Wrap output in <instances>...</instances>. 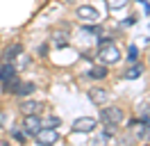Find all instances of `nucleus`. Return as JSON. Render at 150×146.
I'll list each match as a JSON object with an SVG mask.
<instances>
[{"label":"nucleus","mask_w":150,"mask_h":146,"mask_svg":"<svg viewBox=\"0 0 150 146\" xmlns=\"http://www.w3.org/2000/svg\"><path fill=\"white\" fill-rule=\"evenodd\" d=\"M98 59L103 64H116L121 59V53H118V48L116 44H112V39L109 36H105L103 41H100V48H98Z\"/></svg>","instance_id":"1"},{"label":"nucleus","mask_w":150,"mask_h":146,"mask_svg":"<svg viewBox=\"0 0 150 146\" xmlns=\"http://www.w3.org/2000/svg\"><path fill=\"white\" fill-rule=\"evenodd\" d=\"M34 137H37V144H41V146H52V144L59 142V132H57V128H41Z\"/></svg>","instance_id":"2"},{"label":"nucleus","mask_w":150,"mask_h":146,"mask_svg":"<svg viewBox=\"0 0 150 146\" xmlns=\"http://www.w3.org/2000/svg\"><path fill=\"white\" fill-rule=\"evenodd\" d=\"M100 121L103 123H114V126H118L123 121V110L116 107V105H112V107H103V112H100Z\"/></svg>","instance_id":"3"},{"label":"nucleus","mask_w":150,"mask_h":146,"mask_svg":"<svg viewBox=\"0 0 150 146\" xmlns=\"http://www.w3.org/2000/svg\"><path fill=\"white\" fill-rule=\"evenodd\" d=\"M75 16L80 18V21H84V23H96L100 14H98V9L91 7V5H82V7L75 9Z\"/></svg>","instance_id":"4"},{"label":"nucleus","mask_w":150,"mask_h":146,"mask_svg":"<svg viewBox=\"0 0 150 146\" xmlns=\"http://www.w3.org/2000/svg\"><path fill=\"white\" fill-rule=\"evenodd\" d=\"M98 126V121L93 117H80L73 121V130L75 132H91L93 128Z\"/></svg>","instance_id":"5"},{"label":"nucleus","mask_w":150,"mask_h":146,"mask_svg":"<svg viewBox=\"0 0 150 146\" xmlns=\"http://www.w3.org/2000/svg\"><path fill=\"white\" fill-rule=\"evenodd\" d=\"M23 130H25L28 135H37L39 130H41V119H39V114H28L25 121H23Z\"/></svg>","instance_id":"6"},{"label":"nucleus","mask_w":150,"mask_h":146,"mask_svg":"<svg viewBox=\"0 0 150 146\" xmlns=\"http://www.w3.org/2000/svg\"><path fill=\"white\" fill-rule=\"evenodd\" d=\"M89 98L93 100V103H98V105H103V103H107V98H109V91L103 89V87H93V89L89 91Z\"/></svg>","instance_id":"7"},{"label":"nucleus","mask_w":150,"mask_h":146,"mask_svg":"<svg viewBox=\"0 0 150 146\" xmlns=\"http://www.w3.org/2000/svg\"><path fill=\"white\" fill-rule=\"evenodd\" d=\"M21 112L28 117V114H39L41 112V105H39L37 100H23L21 103Z\"/></svg>","instance_id":"8"},{"label":"nucleus","mask_w":150,"mask_h":146,"mask_svg":"<svg viewBox=\"0 0 150 146\" xmlns=\"http://www.w3.org/2000/svg\"><path fill=\"white\" fill-rule=\"evenodd\" d=\"M34 89H37V87H34V82H18V84H16V89H14V94L25 98V96H30V94H34Z\"/></svg>","instance_id":"9"},{"label":"nucleus","mask_w":150,"mask_h":146,"mask_svg":"<svg viewBox=\"0 0 150 146\" xmlns=\"http://www.w3.org/2000/svg\"><path fill=\"white\" fill-rule=\"evenodd\" d=\"M11 64L16 66V71H23V69H28V66H30V57L23 53V50H21V53L16 55L14 59H11Z\"/></svg>","instance_id":"10"},{"label":"nucleus","mask_w":150,"mask_h":146,"mask_svg":"<svg viewBox=\"0 0 150 146\" xmlns=\"http://www.w3.org/2000/svg\"><path fill=\"white\" fill-rule=\"evenodd\" d=\"M16 75V66L11 62H5V66L0 69V82H5V80H9V78H14Z\"/></svg>","instance_id":"11"},{"label":"nucleus","mask_w":150,"mask_h":146,"mask_svg":"<svg viewBox=\"0 0 150 146\" xmlns=\"http://www.w3.org/2000/svg\"><path fill=\"white\" fill-rule=\"evenodd\" d=\"M23 50V46L21 44H11V46H7V50H5V62H11L16 55Z\"/></svg>","instance_id":"12"},{"label":"nucleus","mask_w":150,"mask_h":146,"mask_svg":"<svg viewBox=\"0 0 150 146\" xmlns=\"http://www.w3.org/2000/svg\"><path fill=\"white\" fill-rule=\"evenodd\" d=\"M89 78H93V80H103V78H107V66H93V69L89 71Z\"/></svg>","instance_id":"13"},{"label":"nucleus","mask_w":150,"mask_h":146,"mask_svg":"<svg viewBox=\"0 0 150 146\" xmlns=\"http://www.w3.org/2000/svg\"><path fill=\"white\" fill-rule=\"evenodd\" d=\"M141 73H143V69H141L139 64H134V66H130V69L125 71V78H127V80H134V78H139Z\"/></svg>","instance_id":"14"},{"label":"nucleus","mask_w":150,"mask_h":146,"mask_svg":"<svg viewBox=\"0 0 150 146\" xmlns=\"http://www.w3.org/2000/svg\"><path fill=\"white\" fill-rule=\"evenodd\" d=\"M52 44L59 46V48H64V46L68 44V36H66L64 32H55V34H52Z\"/></svg>","instance_id":"15"},{"label":"nucleus","mask_w":150,"mask_h":146,"mask_svg":"<svg viewBox=\"0 0 150 146\" xmlns=\"http://www.w3.org/2000/svg\"><path fill=\"white\" fill-rule=\"evenodd\" d=\"M127 2H130V0H107V5H109V9H112V11H116V9H123Z\"/></svg>","instance_id":"16"},{"label":"nucleus","mask_w":150,"mask_h":146,"mask_svg":"<svg viewBox=\"0 0 150 146\" xmlns=\"http://www.w3.org/2000/svg\"><path fill=\"white\" fill-rule=\"evenodd\" d=\"M59 123H62V121H59L57 117H48L46 121H41V128H57Z\"/></svg>","instance_id":"17"},{"label":"nucleus","mask_w":150,"mask_h":146,"mask_svg":"<svg viewBox=\"0 0 150 146\" xmlns=\"http://www.w3.org/2000/svg\"><path fill=\"white\" fill-rule=\"evenodd\" d=\"M11 135H14V139H16V142H21V144H23V142H25V137H28V132H25V130H11Z\"/></svg>","instance_id":"18"},{"label":"nucleus","mask_w":150,"mask_h":146,"mask_svg":"<svg viewBox=\"0 0 150 146\" xmlns=\"http://www.w3.org/2000/svg\"><path fill=\"white\" fill-rule=\"evenodd\" d=\"M137 55H139L137 46H130V48H127V62H137Z\"/></svg>","instance_id":"19"},{"label":"nucleus","mask_w":150,"mask_h":146,"mask_svg":"<svg viewBox=\"0 0 150 146\" xmlns=\"http://www.w3.org/2000/svg\"><path fill=\"white\" fill-rule=\"evenodd\" d=\"M84 32H89V34H103V27H98V25H86Z\"/></svg>","instance_id":"20"},{"label":"nucleus","mask_w":150,"mask_h":146,"mask_svg":"<svg viewBox=\"0 0 150 146\" xmlns=\"http://www.w3.org/2000/svg\"><path fill=\"white\" fill-rule=\"evenodd\" d=\"M46 50H48V46H46V44H43V46H41V48H39V55H41V57H43V55H48V53H46Z\"/></svg>","instance_id":"21"},{"label":"nucleus","mask_w":150,"mask_h":146,"mask_svg":"<svg viewBox=\"0 0 150 146\" xmlns=\"http://www.w3.org/2000/svg\"><path fill=\"white\" fill-rule=\"evenodd\" d=\"M62 2H66V5H71V2H75V0H62Z\"/></svg>","instance_id":"22"}]
</instances>
